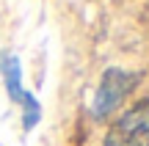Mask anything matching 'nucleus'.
I'll use <instances>...</instances> for the list:
<instances>
[{"instance_id": "obj_1", "label": "nucleus", "mask_w": 149, "mask_h": 146, "mask_svg": "<svg viewBox=\"0 0 149 146\" xmlns=\"http://www.w3.org/2000/svg\"><path fill=\"white\" fill-rule=\"evenodd\" d=\"M138 83H141V75H135V72L119 69V66L105 69V75H102V80H100V88H97V94H94V102H91V116H94V119L111 116L113 110L127 99V94L133 91Z\"/></svg>"}, {"instance_id": "obj_3", "label": "nucleus", "mask_w": 149, "mask_h": 146, "mask_svg": "<svg viewBox=\"0 0 149 146\" xmlns=\"http://www.w3.org/2000/svg\"><path fill=\"white\" fill-rule=\"evenodd\" d=\"M0 72H3V80H6V94H8L11 102L22 105V127L25 130H33V127L39 124V119H42V105H39V99L33 97L31 91H25V86H22V69H19V58L11 53H3V58H0Z\"/></svg>"}, {"instance_id": "obj_2", "label": "nucleus", "mask_w": 149, "mask_h": 146, "mask_svg": "<svg viewBox=\"0 0 149 146\" xmlns=\"http://www.w3.org/2000/svg\"><path fill=\"white\" fill-rule=\"evenodd\" d=\"M105 146H149V97L138 99L111 124Z\"/></svg>"}]
</instances>
